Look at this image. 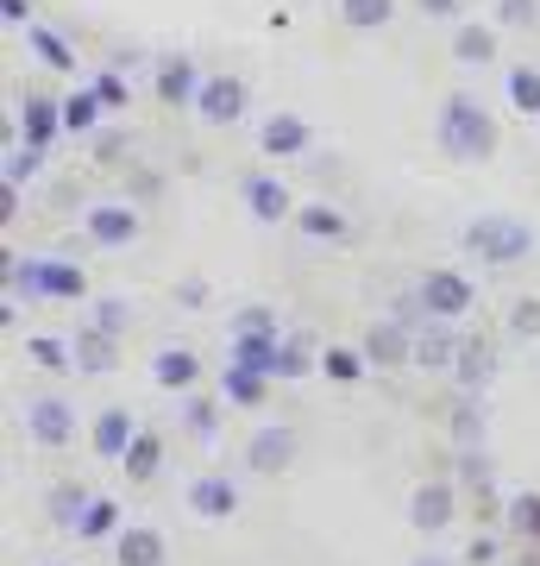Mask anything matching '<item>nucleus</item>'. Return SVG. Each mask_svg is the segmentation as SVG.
<instances>
[{
    "mask_svg": "<svg viewBox=\"0 0 540 566\" xmlns=\"http://www.w3.org/2000/svg\"><path fill=\"white\" fill-rule=\"evenodd\" d=\"M182 504H189V516H201V523H233L245 497H240V485H233L226 472H195L189 491H182Z\"/></svg>",
    "mask_w": 540,
    "mask_h": 566,
    "instance_id": "9b49d317",
    "label": "nucleus"
},
{
    "mask_svg": "<svg viewBox=\"0 0 540 566\" xmlns=\"http://www.w3.org/2000/svg\"><path fill=\"white\" fill-rule=\"evenodd\" d=\"M490 371H497V353H490V340H472V334H465V340H459V365H453V390H459V397H478V403H484Z\"/></svg>",
    "mask_w": 540,
    "mask_h": 566,
    "instance_id": "412c9836",
    "label": "nucleus"
},
{
    "mask_svg": "<svg viewBox=\"0 0 540 566\" xmlns=\"http://www.w3.org/2000/svg\"><path fill=\"white\" fill-rule=\"evenodd\" d=\"M139 233H145V221L126 196H107V202L82 208V240L100 245V252H126V245H139Z\"/></svg>",
    "mask_w": 540,
    "mask_h": 566,
    "instance_id": "423d86ee",
    "label": "nucleus"
},
{
    "mask_svg": "<svg viewBox=\"0 0 540 566\" xmlns=\"http://www.w3.org/2000/svg\"><path fill=\"white\" fill-rule=\"evenodd\" d=\"M120 472H126V485H151L163 472V434L158 428H145L139 441H133V453L120 460Z\"/></svg>",
    "mask_w": 540,
    "mask_h": 566,
    "instance_id": "bb28decb",
    "label": "nucleus"
},
{
    "mask_svg": "<svg viewBox=\"0 0 540 566\" xmlns=\"http://www.w3.org/2000/svg\"><path fill=\"white\" fill-rule=\"evenodd\" d=\"M88 504H95V491L82 485V479H57V485L44 491V516H51V528H70V535H76V523L88 516Z\"/></svg>",
    "mask_w": 540,
    "mask_h": 566,
    "instance_id": "b1692460",
    "label": "nucleus"
},
{
    "mask_svg": "<svg viewBox=\"0 0 540 566\" xmlns=\"http://www.w3.org/2000/svg\"><path fill=\"white\" fill-rule=\"evenodd\" d=\"M446 428H453V447H484V434H490L484 403H478V397H459V403H453V416H446Z\"/></svg>",
    "mask_w": 540,
    "mask_h": 566,
    "instance_id": "f704fd0d",
    "label": "nucleus"
},
{
    "mask_svg": "<svg viewBox=\"0 0 540 566\" xmlns=\"http://www.w3.org/2000/svg\"><path fill=\"white\" fill-rule=\"evenodd\" d=\"M44 566H70V560H44Z\"/></svg>",
    "mask_w": 540,
    "mask_h": 566,
    "instance_id": "3c124183",
    "label": "nucleus"
},
{
    "mask_svg": "<svg viewBox=\"0 0 540 566\" xmlns=\"http://www.w3.org/2000/svg\"><path fill=\"white\" fill-rule=\"evenodd\" d=\"M151 385L170 390V397H189V390L201 385V353L195 346H182V340L158 346V353H151Z\"/></svg>",
    "mask_w": 540,
    "mask_h": 566,
    "instance_id": "2eb2a0df",
    "label": "nucleus"
},
{
    "mask_svg": "<svg viewBox=\"0 0 540 566\" xmlns=\"http://www.w3.org/2000/svg\"><path fill=\"white\" fill-rule=\"evenodd\" d=\"M201 82H208V76H201L195 63H189V57L177 51V57H158V76H151V95H158L163 107H195Z\"/></svg>",
    "mask_w": 540,
    "mask_h": 566,
    "instance_id": "a211bd4d",
    "label": "nucleus"
},
{
    "mask_svg": "<svg viewBox=\"0 0 540 566\" xmlns=\"http://www.w3.org/2000/svg\"><path fill=\"white\" fill-rule=\"evenodd\" d=\"M453 485H490V453L484 447H459V472H453Z\"/></svg>",
    "mask_w": 540,
    "mask_h": 566,
    "instance_id": "ea45409f",
    "label": "nucleus"
},
{
    "mask_svg": "<svg viewBox=\"0 0 540 566\" xmlns=\"http://www.w3.org/2000/svg\"><path fill=\"white\" fill-rule=\"evenodd\" d=\"M20 133H25V145H32V151H44V145L63 133V102H51V95H25Z\"/></svg>",
    "mask_w": 540,
    "mask_h": 566,
    "instance_id": "393cba45",
    "label": "nucleus"
},
{
    "mask_svg": "<svg viewBox=\"0 0 540 566\" xmlns=\"http://www.w3.org/2000/svg\"><path fill=\"white\" fill-rule=\"evenodd\" d=\"M177 428L195 447H221V434H226V397H214V390H189V397H177Z\"/></svg>",
    "mask_w": 540,
    "mask_h": 566,
    "instance_id": "ddd939ff",
    "label": "nucleus"
},
{
    "mask_svg": "<svg viewBox=\"0 0 540 566\" xmlns=\"http://www.w3.org/2000/svg\"><path fill=\"white\" fill-rule=\"evenodd\" d=\"M409 566H459V560H453V554H441V547H421Z\"/></svg>",
    "mask_w": 540,
    "mask_h": 566,
    "instance_id": "8fccbe9b",
    "label": "nucleus"
},
{
    "mask_svg": "<svg viewBox=\"0 0 540 566\" xmlns=\"http://www.w3.org/2000/svg\"><path fill=\"white\" fill-rule=\"evenodd\" d=\"M308 371H320V340L308 327H289L277 346V371H271V385H301Z\"/></svg>",
    "mask_w": 540,
    "mask_h": 566,
    "instance_id": "aec40b11",
    "label": "nucleus"
},
{
    "mask_svg": "<svg viewBox=\"0 0 540 566\" xmlns=\"http://www.w3.org/2000/svg\"><path fill=\"white\" fill-rule=\"evenodd\" d=\"M497 554H502V542H497V535H478V542L465 547V560H472V566H490Z\"/></svg>",
    "mask_w": 540,
    "mask_h": 566,
    "instance_id": "49530a36",
    "label": "nucleus"
},
{
    "mask_svg": "<svg viewBox=\"0 0 540 566\" xmlns=\"http://www.w3.org/2000/svg\"><path fill=\"white\" fill-rule=\"evenodd\" d=\"M88 88H95V95H100V107H126V95H133V88H126V76H120V70H100V76L88 82Z\"/></svg>",
    "mask_w": 540,
    "mask_h": 566,
    "instance_id": "c03bdc74",
    "label": "nucleus"
},
{
    "mask_svg": "<svg viewBox=\"0 0 540 566\" xmlns=\"http://www.w3.org/2000/svg\"><path fill=\"white\" fill-rule=\"evenodd\" d=\"M100 114H107V107H100V95L95 88H70V95H63V133H95L100 126Z\"/></svg>",
    "mask_w": 540,
    "mask_h": 566,
    "instance_id": "72a5a7b5",
    "label": "nucleus"
},
{
    "mask_svg": "<svg viewBox=\"0 0 540 566\" xmlns=\"http://www.w3.org/2000/svg\"><path fill=\"white\" fill-rule=\"evenodd\" d=\"M459 523V485L453 479H421L415 491H409V528L415 535H446V528Z\"/></svg>",
    "mask_w": 540,
    "mask_h": 566,
    "instance_id": "0eeeda50",
    "label": "nucleus"
},
{
    "mask_svg": "<svg viewBox=\"0 0 540 566\" xmlns=\"http://www.w3.org/2000/svg\"><path fill=\"white\" fill-rule=\"evenodd\" d=\"M534 20H540V0H497V25H509V32H521Z\"/></svg>",
    "mask_w": 540,
    "mask_h": 566,
    "instance_id": "37998d69",
    "label": "nucleus"
},
{
    "mask_svg": "<svg viewBox=\"0 0 540 566\" xmlns=\"http://www.w3.org/2000/svg\"><path fill=\"white\" fill-rule=\"evenodd\" d=\"M240 202H245V214L258 227H283V221H296V196H289V182L283 177H271V170H252V177L240 182Z\"/></svg>",
    "mask_w": 540,
    "mask_h": 566,
    "instance_id": "9d476101",
    "label": "nucleus"
},
{
    "mask_svg": "<svg viewBox=\"0 0 540 566\" xmlns=\"http://www.w3.org/2000/svg\"><path fill=\"white\" fill-rule=\"evenodd\" d=\"M70 346H76V378H114L120 371V340L114 334H100V327L82 322L70 334Z\"/></svg>",
    "mask_w": 540,
    "mask_h": 566,
    "instance_id": "f3484780",
    "label": "nucleus"
},
{
    "mask_svg": "<svg viewBox=\"0 0 540 566\" xmlns=\"http://www.w3.org/2000/svg\"><path fill=\"white\" fill-rule=\"evenodd\" d=\"M120 504H114V497H100V491H95V504H88V516H82V523H76V542H107V547H114V542H120Z\"/></svg>",
    "mask_w": 540,
    "mask_h": 566,
    "instance_id": "7c9ffc66",
    "label": "nucleus"
},
{
    "mask_svg": "<svg viewBox=\"0 0 540 566\" xmlns=\"http://www.w3.org/2000/svg\"><path fill=\"white\" fill-rule=\"evenodd\" d=\"M114 566H170V542H163L158 528L126 523L120 542H114Z\"/></svg>",
    "mask_w": 540,
    "mask_h": 566,
    "instance_id": "4be33fe9",
    "label": "nucleus"
},
{
    "mask_svg": "<svg viewBox=\"0 0 540 566\" xmlns=\"http://www.w3.org/2000/svg\"><path fill=\"white\" fill-rule=\"evenodd\" d=\"M221 397H226V409H264V397H271V378H258V371H240V365H221Z\"/></svg>",
    "mask_w": 540,
    "mask_h": 566,
    "instance_id": "c85d7f7f",
    "label": "nucleus"
},
{
    "mask_svg": "<svg viewBox=\"0 0 540 566\" xmlns=\"http://www.w3.org/2000/svg\"><path fill=\"white\" fill-rule=\"evenodd\" d=\"M7 283L20 296H44V303H82V296H95L88 271L76 259H7Z\"/></svg>",
    "mask_w": 540,
    "mask_h": 566,
    "instance_id": "20e7f679",
    "label": "nucleus"
},
{
    "mask_svg": "<svg viewBox=\"0 0 540 566\" xmlns=\"http://www.w3.org/2000/svg\"><path fill=\"white\" fill-rule=\"evenodd\" d=\"M195 114L201 126H233L245 114V82L240 76H208L195 95Z\"/></svg>",
    "mask_w": 540,
    "mask_h": 566,
    "instance_id": "6ab92c4d",
    "label": "nucleus"
},
{
    "mask_svg": "<svg viewBox=\"0 0 540 566\" xmlns=\"http://www.w3.org/2000/svg\"><path fill=\"white\" fill-rule=\"evenodd\" d=\"M25 39H32V51H39L44 70H70V63H76V57H70V44H63L57 32H51V25H32Z\"/></svg>",
    "mask_w": 540,
    "mask_h": 566,
    "instance_id": "58836bf2",
    "label": "nucleus"
},
{
    "mask_svg": "<svg viewBox=\"0 0 540 566\" xmlns=\"http://www.w3.org/2000/svg\"><path fill=\"white\" fill-rule=\"evenodd\" d=\"M277 334H289V327L277 322L271 303H240L226 315V340H277Z\"/></svg>",
    "mask_w": 540,
    "mask_h": 566,
    "instance_id": "a878e982",
    "label": "nucleus"
},
{
    "mask_svg": "<svg viewBox=\"0 0 540 566\" xmlns=\"http://www.w3.org/2000/svg\"><path fill=\"white\" fill-rule=\"evenodd\" d=\"M296 233L301 240H315V245H346L352 240V221H346L333 202H301L296 208Z\"/></svg>",
    "mask_w": 540,
    "mask_h": 566,
    "instance_id": "5701e85b",
    "label": "nucleus"
},
{
    "mask_svg": "<svg viewBox=\"0 0 540 566\" xmlns=\"http://www.w3.org/2000/svg\"><path fill=\"white\" fill-rule=\"evenodd\" d=\"M308 139H315V126L301 120V114H289V107H277V114L258 120V151L264 158H301Z\"/></svg>",
    "mask_w": 540,
    "mask_h": 566,
    "instance_id": "dca6fc26",
    "label": "nucleus"
},
{
    "mask_svg": "<svg viewBox=\"0 0 540 566\" xmlns=\"http://www.w3.org/2000/svg\"><path fill=\"white\" fill-rule=\"evenodd\" d=\"M359 353L371 371H402V365H415V327L402 322H371L359 334Z\"/></svg>",
    "mask_w": 540,
    "mask_h": 566,
    "instance_id": "f8f14e48",
    "label": "nucleus"
},
{
    "mask_svg": "<svg viewBox=\"0 0 540 566\" xmlns=\"http://www.w3.org/2000/svg\"><path fill=\"white\" fill-rule=\"evenodd\" d=\"M39 158L44 151H32V145H13V151H7V189H20V182L39 177Z\"/></svg>",
    "mask_w": 540,
    "mask_h": 566,
    "instance_id": "79ce46f5",
    "label": "nucleus"
},
{
    "mask_svg": "<svg viewBox=\"0 0 540 566\" xmlns=\"http://www.w3.org/2000/svg\"><path fill=\"white\" fill-rule=\"evenodd\" d=\"M170 296H177L182 308H208V277H182L177 290H170Z\"/></svg>",
    "mask_w": 540,
    "mask_h": 566,
    "instance_id": "a18cd8bd",
    "label": "nucleus"
},
{
    "mask_svg": "<svg viewBox=\"0 0 540 566\" xmlns=\"http://www.w3.org/2000/svg\"><path fill=\"white\" fill-rule=\"evenodd\" d=\"M320 371H327V378H333V385H359L364 371H371V365H364V353L359 346H320Z\"/></svg>",
    "mask_w": 540,
    "mask_h": 566,
    "instance_id": "c9c22d12",
    "label": "nucleus"
},
{
    "mask_svg": "<svg viewBox=\"0 0 540 566\" xmlns=\"http://www.w3.org/2000/svg\"><path fill=\"white\" fill-rule=\"evenodd\" d=\"M88 327L126 340V327H133V303H126V296H88Z\"/></svg>",
    "mask_w": 540,
    "mask_h": 566,
    "instance_id": "e433bc0d",
    "label": "nucleus"
},
{
    "mask_svg": "<svg viewBox=\"0 0 540 566\" xmlns=\"http://www.w3.org/2000/svg\"><path fill=\"white\" fill-rule=\"evenodd\" d=\"M459 245L472 252L478 264H497V271H509V264H528L534 259V221H521V214H472L459 233Z\"/></svg>",
    "mask_w": 540,
    "mask_h": 566,
    "instance_id": "f03ea898",
    "label": "nucleus"
},
{
    "mask_svg": "<svg viewBox=\"0 0 540 566\" xmlns=\"http://www.w3.org/2000/svg\"><path fill=\"white\" fill-rule=\"evenodd\" d=\"M0 20H7V25H25V32H32V7H25V0H0Z\"/></svg>",
    "mask_w": 540,
    "mask_h": 566,
    "instance_id": "09e8293b",
    "label": "nucleus"
},
{
    "mask_svg": "<svg viewBox=\"0 0 540 566\" xmlns=\"http://www.w3.org/2000/svg\"><path fill=\"white\" fill-rule=\"evenodd\" d=\"M459 327L453 322H427L415 327V371H427V378H453V365H459Z\"/></svg>",
    "mask_w": 540,
    "mask_h": 566,
    "instance_id": "4468645a",
    "label": "nucleus"
},
{
    "mask_svg": "<svg viewBox=\"0 0 540 566\" xmlns=\"http://www.w3.org/2000/svg\"><path fill=\"white\" fill-rule=\"evenodd\" d=\"M509 334H516V340H540V296H521V303L509 308Z\"/></svg>",
    "mask_w": 540,
    "mask_h": 566,
    "instance_id": "a19ab883",
    "label": "nucleus"
},
{
    "mask_svg": "<svg viewBox=\"0 0 540 566\" xmlns=\"http://www.w3.org/2000/svg\"><path fill=\"white\" fill-rule=\"evenodd\" d=\"M301 453L296 428L289 422H258L252 434H245V472H258V479H277V472H289Z\"/></svg>",
    "mask_w": 540,
    "mask_h": 566,
    "instance_id": "1a4fd4ad",
    "label": "nucleus"
},
{
    "mask_svg": "<svg viewBox=\"0 0 540 566\" xmlns=\"http://www.w3.org/2000/svg\"><path fill=\"white\" fill-rule=\"evenodd\" d=\"M497 120H490V107L478 102V95H465V88H453L441 102V114H434V145H441L453 164H484L497 158Z\"/></svg>",
    "mask_w": 540,
    "mask_h": 566,
    "instance_id": "f257e3e1",
    "label": "nucleus"
},
{
    "mask_svg": "<svg viewBox=\"0 0 540 566\" xmlns=\"http://www.w3.org/2000/svg\"><path fill=\"white\" fill-rule=\"evenodd\" d=\"M502 535L509 542H540V491H516L509 504H502Z\"/></svg>",
    "mask_w": 540,
    "mask_h": 566,
    "instance_id": "cd10ccee",
    "label": "nucleus"
},
{
    "mask_svg": "<svg viewBox=\"0 0 540 566\" xmlns=\"http://www.w3.org/2000/svg\"><path fill=\"white\" fill-rule=\"evenodd\" d=\"M421 13H427V20H459V7L465 0H415Z\"/></svg>",
    "mask_w": 540,
    "mask_h": 566,
    "instance_id": "de8ad7c7",
    "label": "nucleus"
},
{
    "mask_svg": "<svg viewBox=\"0 0 540 566\" xmlns=\"http://www.w3.org/2000/svg\"><path fill=\"white\" fill-rule=\"evenodd\" d=\"M340 20L352 32H378V25L396 20V0H340Z\"/></svg>",
    "mask_w": 540,
    "mask_h": 566,
    "instance_id": "4c0bfd02",
    "label": "nucleus"
},
{
    "mask_svg": "<svg viewBox=\"0 0 540 566\" xmlns=\"http://www.w3.org/2000/svg\"><path fill=\"white\" fill-rule=\"evenodd\" d=\"M478 283L465 277V271H453V264H434V271H427V277L415 283V303H421V315H427V322H453L459 327L465 315H472V308H478Z\"/></svg>",
    "mask_w": 540,
    "mask_h": 566,
    "instance_id": "39448f33",
    "label": "nucleus"
},
{
    "mask_svg": "<svg viewBox=\"0 0 540 566\" xmlns=\"http://www.w3.org/2000/svg\"><path fill=\"white\" fill-rule=\"evenodd\" d=\"M453 57L478 63V70H484V63H497V32H490V25H472V20L453 25Z\"/></svg>",
    "mask_w": 540,
    "mask_h": 566,
    "instance_id": "473e14b6",
    "label": "nucleus"
},
{
    "mask_svg": "<svg viewBox=\"0 0 540 566\" xmlns=\"http://www.w3.org/2000/svg\"><path fill=\"white\" fill-rule=\"evenodd\" d=\"M139 434H145V428H139V416H133L126 403H100L95 416H88V453L107 460V465H120Z\"/></svg>",
    "mask_w": 540,
    "mask_h": 566,
    "instance_id": "6e6552de",
    "label": "nucleus"
},
{
    "mask_svg": "<svg viewBox=\"0 0 540 566\" xmlns=\"http://www.w3.org/2000/svg\"><path fill=\"white\" fill-rule=\"evenodd\" d=\"M25 359L57 378V371H76V346H70V334H25Z\"/></svg>",
    "mask_w": 540,
    "mask_h": 566,
    "instance_id": "c756f323",
    "label": "nucleus"
},
{
    "mask_svg": "<svg viewBox=\"0 0 540 566\" xmlns=\"http://www.w3.org/2000/svg\"><path fill=\"white\" fill-rule=\"evenodd\" d=\"M20 434L32 447H44V453H63V447L88 441V422L76 416V403H70L63 390H39V397H25V409H20Z\"/></svg>",
    "mask_w": 540,
    "mask_h": 566,
    "instance_id": "7ed1b4c3",
    "label": "nucleus"
},
{
    "mask_svg": "<svg viewBox=\"0 0 540 566\" xmlns=\"http://www.w3.org/2000/svg\"><path fill=\"white\" fill-rule=\"evenodd\" d=\"M502 95H509V107H516V114L540 120V70H528V63H509V70H502Z\"/></svg>",
    "mask_w": 540,
    "mask_h": 566,
    "instance_id": "2f4dec72",
    "label": "nucleus"
}]
</instances>
